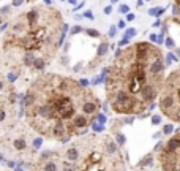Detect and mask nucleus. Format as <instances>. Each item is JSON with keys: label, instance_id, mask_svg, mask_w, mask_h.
Masks as SVG:
<instances>
[{"label": "nucleus", "instance_id": "nucleus-1", "mask_svg": "<svg viewBox=\"0 0 180 171\" xmlns=\"http://www.w3.org/2000/svg\"><path fill=\"white\" fill-rule=\"evenodd\" d=\"M100 98L79 81L56 73H43L24 97L27 124L43 138L68 143L82 136L100 119Z\"/></svg>", "mask_w": 180, "mask_h": 171}, {"label": "nucleus", "instance_id": "nucleus-2", "mask_svg": "<svg viewBox=\"0 0 180 171\" xmlns=\"http://www.w3.org/2000/svg\"><path fill=\"white\" fill-rule=\"evenodd\" d=\"M166 65L163 51L147 41L117 51L104 83L111 110L117 114L134 116L153 106L166 81Z\"/></svg>", "mask_w": 180, "mask_h": 171}, {"label": "nucleus", "instance_id": "nucleus-3", "mask_svg": "<svg viewBox=\"0 0 180 171\" xmlns=\"http://www.w3.org/2000/svg\"><path fill=\"white\" fill-rule=\"evenodd\" d=\"M32 171H127V157L112 136L89 133L43 152Z\"/></svg>", "mask_w": 180, "mask_h": 171}, {"label": "nucleus", "instance_id": "nucleus-4", "mask_svg": "<svg viewBox=\"0 0 180 171\" xmlns=\"http://www.w3.org/2000/svg\"><path fill=\"white\" fill-rule=\"evenodd\" d=\"M68 25L56 8L46 5L22 13L3 35V56H35L49 62L65 40Z\"/></svg>", "mask_w": 180, "mask_h": 171}, {"label": "nucleus", "instance_id": "nucleus-5", "mask_svg": "<svg viewBox=\"0 0 180 171\" xmlns=\"http://www.w3.org/2000/svg\"><path fill=\"white\" fill-rule=\"evenodd\" d=\"M160 110L169 120L180 124V68L166 76L160 95Z\"/></svg>", "mask_w": 180, "mask_h": 171}, {"label": "nucleus", "instance_id": "nucleus-6", "mask_svg": "<svg viewBox=\"0 0 180 171\" xmlns=\"http://www.w3.org/2000/svg\"><path fill=\"white\" fill-rule=\"evenodd\" d=\"M160 165L163 171H180V130H177V133L161 147Z\"/></svg>", "mask_w": 180, "mask_h": 171}, {"label": "nucleus", "instance_id": "nucleus-7", "mask_svg": "<svg viewBox=\"0 0 180 171\" xmlns=\"http://www.w3.org/2000/svg\"><path fill=\"white\" fill-rule=\"evenodd\" d=\"M163 13H164L163 8H150L148 10V14H150V16H155V18H160Z\"/></svg>", "mask_w": 180, "mask_h": 171}, {"label": "nucleus", "instance_id": "nucleus-8", "mask_svg": "<svg viewBox=\"0 0 180 171\" xmlns=\"http://www.w3.org/2000/svg\"><path fill=\"white\" fill-rule=\"evenodd\" d=\"M108 52V43H101L98 48V56H106Z\"/></svg>", "mask_w": 180, "mask_h": 171}, {"label": "nucleus", "instance_id": "nucleus-9", "mask_svg": "<svg viewBox=\"0 0 180 171\" xmlns=\"http://www.w3.org/2000/svg\"><path fill=\"white\" fill-rule=\"evenodd\" d=\"M136 35V29H127V32H125V37L127 38H131Z\"/></svg>", "mask_w": 180, "mask_h": 171}, {"label": "nucleus", "instance_id": "nucleus-10", "mask_svg": "<svg viewBox=\"0 0 180 171\" xmlns=\"http://www.w3.org/2000/svg\"><path fill=\"white\" fill-rule=\"evenodd\" d=\"M117 33V27L115 25H111V32H109V37H115Z\"/></svg>", "mask_w": 180, "mask_h": 171}, {"label": "nucleus", "instance_id": "nucleus-11", "mask_svg": "<svg viewBox=\"0 0 180 171\" xmlns=\"http://www.w3.org/2000/svg\"><path fill=\"white\" fill-rule=\"evenodd\" d=\"M87 33H89V35H92V37H98V35H100L95 29H89V30H87Z\"/></svg>", "mask_w": 180, "mask_h": 171}, {"label": "nucleus", "instance_id": "nucleus-12", "mask_svg": "<svg viewBox=\"0 0 180 171\" xmlns=\"http://www.w3.org/2000/svg\"><path fill=\"white\" fill-rule=\"evenodd\" d=\"M128 11H130L128 5H122V6H120V13H128Z\"/></svg>", "mask_w": 180, "mask_h": 171}, {"label": "nucleus", "instance_id": "nucleus-13", "mask_svg": "<svg viewBox=\"0 0 180 171\" xmlns=\"http://www.w3.org/2000/svg\"><path fill=\"white\" fill-rule=\"evenodd\" d=\"M128 43H130V38H127V37H123V40L120 41V46H127Z\"/></svg>", "mask_w": 180, "mask_h": 171}, {"label": "nucleus", "instance_id": "nucleus-14", "mask_svg": "<svg viewBox=\"0 0 180 171\" xmlns=\"http://www.w3.org/2000/svg\"><path fill=\"white\" fill-rule=\"evenodd\" d=\"M84 18H87V19H93V13H92V11H85V13H84Z\"/></svg>", "mask_w": 180, "mask_h": 171}, {"label": "nucleus", "instance_id": "nucleus-15", "mask_svg": "<svg viewBox=\"0 0 180 171\" xmlns=\"http://www.w3.org/2000/svg\"><path fill=\"white\" fill-rule=\"evenodd\" d=\"M166 46H167V48H172V46H174V41H172L171 38H167V40H166Z\"/></svg>", "mask_w": 180, "mask_h": 171}, {"label": "nucleus", "instance_id": "nucleus-16", "mask_svg": "<svg viewBox=\"0 0 180 171\" xmlns=\"http://www.w3.org/2000/svg\"><path fill=\"white\" fill-rule=\"evenodd\" d=\"M22 2H24V0H13V3H11V5H13V6H19Z\"/></svg>", "mask_w": 180, "mask_h": 171}, {"label": "nucleus", "instance_id": "nucleus-17", "mask_svg": "<svg viewBox=\"0 0 180 171\" xmlns=\"http://www.w3.org/2000/svg\"><path fill=\"white\" fill-rule=\"evenodd\" d=\"M81 30H82V29H81V27H79V25H76V27H73V33H79V32H81Z\"/></svg>", "mask_w": 180, "mask_h": 171}, {"label": "nucleus", "instance_id": "nucleus-18", "mask_svg": "<svg viewBox=\"0 0 180 171\" xmlns=\"http://www.w3.org/2000/svg\"><path fill=\"white\" fill-rule=\"evenodd\" d=\"M134 14H133V13H130V14H128V16H127V19H128V21H134Z\"/></svg>", "mask_w": 180, "mask_h": 171}, {"label": "nucleus", "instance_id": "nucleus-19", "mask_svg": "<svg viewBox=\"0 0 180 171\" xmlns=\"http://www.w3.org/2000/svg\"><path fill=\"white\" fill-rule=\"evenodd\" d=\"M111 11H112V6H106V8H104V13H106V14H109Z\"/></svg>", "mask_w": 180, "mask_h": 171}, {"label": "nucleus", "instance_id": "nucleus-20", "mask_svg": "<svg viewBox=\"0 0 180 171\" xmlns=\"http://www.w3.org/2000/svg\"><path fill=\"white\" fill-rule=\"evenodd\" d=\"M150 40L152 41H158V37H156V35H150Z\"/></svg>", "mask_w": 180, "mask_h": 171}, {"label": "nucleus", "instance_id": "nucleus-21", "mask_svg": "<svg viewBox=\"0 0 180 171\" xmlns=\"http://www.w3.org/2000/svg\"><path fill=\"white\" fill-rule=\"evenodd\" d=\"M111 2H112V5H114V3H117V2H119V0H111Z\"/></svg>", "mask_w": 180, "mask_h": 171}, {"label": "nucleus", "instance_id": "nucleus-22", "mask_svg": "<svg viewBox=\"0 0 180 171\" xmlns=\"http://www.w3.org/2000/svg\"><path fill=\"white\" fill-rule=\"evenodd\" d=\"M70 3H73V5H74V3H76V0H70Z\"/></svg>", "mask_w": 180, "mask_h": 171}, {"label": "nucleus", "instance_id": "nucleus-23", "mask_svg": "<svg viewBox=\"0 0 180 171\" xmlns=\"http://www.w3.org/2000/svg\"><path fill=\"white\" fill-rule=\"evenodd\" d=\"M175 5H180V0H175Z\"/></svg>", "mask_w": 180, "mask_h": 171}]
</instances>
